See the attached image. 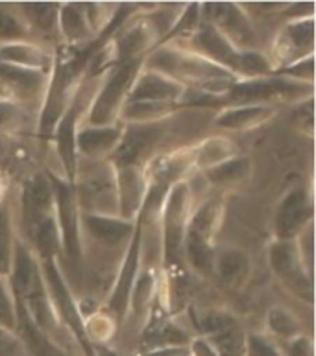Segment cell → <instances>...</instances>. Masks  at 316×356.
<instances>
[{
	"instance_id": "cell-30",
	"label": "cell",
	"mask_w": 316,
	"mask_h": 356,
	"mask_svg": "<svg viewBox=\"0 0 316 356\" xmlns=\"http://www.w3.org/2000/svg\"><path fill=\"white\" fill-rule=\"evenodd\" d=\"M0 329L13 330L17 329V309L13 303V298L8 292V288L0 279Z\"/></svg>"
},
{
	"instance_id": "cell-4",
	"label": "cell",
	"mask_w": 316,
	"mask_h": 356,
	"mask_svg": "<svg viewBox=\"0 0 316 356\" xmlns=\"http://www.w3.org/2000/svg\"><path fill=\"white\" fill-rule=\"evenodd\" d=\"M156 67L165 74H168L171 80L174 78H187L189 81H198L202 86L210 87L211 95H216V87L230 78V72L220 69L219 65L205 63L200 59L180 56L176 52H159L154 58Z\"/></svg>"
},
{
	"instance_id": "cell-24",
	"label": "cell",
	"mask_w": 316,
	"mask_h": 356,
	"mask_svg": "<svg viewBox=\"0 0 316 356\" xmlns=\"http://www.w3.org/2000/svg\"><path fill=\"white\" fill-rule=\"evenodd\" d=\"M268 117V109L261 106H246V107H237V109H230L224 111L216 118V124L220 128L228 129H244L252 128L255 124L263 122L264 118Z\"/></svg>"
},
{
	"instance_id": "cell-17",
	"label": "cell",
	"mask_w": 316,
	"mask_h": 356,
	"mask_svg": "<svg viewBox=\"0 0 316 356\" xmlns=\"http://www.w3.org/2000/svg\"><path fill=\"white\" fill-rule=\"evenodd\" d=\"M183 96V87L176 80L157 72H146L132 90V102H168Z\"/></svg>"
},
{
	"instance_id": "cell-41",
	"label": "cell",
	"mask_w": 316,
	"mask_h": 356,
	"mask_svg": "<svg viewBox=\"0 0 316 356\" xmlns=\"http://www.w3.org/2000/svg\"><path fill=\"white\" fill-rule=\"evenodd\" d=\"M143 356H191L189 355V347L185 346H174V347H157L150 349Z\"/></svg>"
},
{
	"instance_id": "cell-29",
	"label": "cell",
	"mask_w": 316,
	"mask_h": 356,
	"mask_svg": "<svg viewBox=\"0 0 316 356\" xmlns=\"http://www.w3.org/2000/svg\"><path fill=\"white\" fill-rule=\"evenodd\" d=\"M109 177L107 174H98L93 179H89L84 186V197H86V202L91 205L93 209H98L100 205L109 202Z\"/></svg>"
},
{
	"instance_id": "cell-20",
	"label": "cell",
	"mask_w": 316,
	"mask_h": 356,
	"mask_svg": "<svg viewBox=\"0 0 316 356\" xmlns=\"http://www.w3.org/2000/svg\"><path fill=\"white\" fill-rule=\"evenodd\" d=\"M120 140V131L115 128H89L76 134V148L89 157H100V155L113 152Z\"/></svg>"
},
{
	"instance_id": "cell-42",
	"label": "cell",
	"mask_w": 316,
	"mask_h": 356,
	"mask_svg": "<svg viewBox=\"0 0 316 356\" xmlns=\"http://www.w3.org/2000/svg\"><path fill=\"white\" fill-rule=\"evenodd\" d=\"M93 351H95V356H123L118 351L106 346H93Z\"/></svg>"
},
{
	"instance_id": "cell-34",
	"label": "cell",
	"mask_w": 316,
	"mask_h": 356,
	"mask_svg": "<svg viewBox=\"0 0 316 356\" xmlns=\"http://www.w3.org/2000/svg\"><path fill=\"white\" fill-rule=\"evenodd\" d=\"M11 266V250H10V225H8V214L0 209V275L10 271Z\"/></svg>"
},
{
	"instance_id": "cell-2",
	"label": "cell",
	"mask_w": 316,
	"mask_h": 356,
	"mask_svg": "<svg viewBox=\"0 0 316 356\" xmlns=\"http://www.w3.org/2000/svg\"><path fill=\"white\" fill-rule=\"evenodd\" d=\"M270 268L290 292L313 303V277L303 266V259L294 242H274L270 248Z\"/></svg>"
},
{
	"instance_id": "cell-14",
	"label": "cell",
	"mask_w": 316,
	"mask_h": 356,
	"mask_svg": "<svg viewBox=\"0 0 316 356\" xmlns=\"http://www.w3.org/2000/svg\"><path fill=\"white\" fill-rule=\"evenodd\" d=\"M129 78H132V63H124L111 76V80L107 81V86L104 87L100 96H98L97 104L93 107V124H106L107 120H111L115 111L120 106L123 92L126 89V86H128Z\"/></svg>"
},
{
	"instance_id": "cell-37",
	"label": "cell",
	"mask_w": 316,
	"mask_h": 356,
	"mask_svg": "<svg viewBox=\"0 0 316 356\" xmlns=\"http://www.w3.org/2000/svg\"><path fill=\"white\" fill-rule=\"evenodd\" d=\"M0 356H26L21 340L10 330L0 329Z\"/></svg>"
},
{
	"instance_id": "cell-27",
	"label": "cell",
	"mask_w": 316,
	"mask_h": 356,
	"mask_svg": "<svg viewBox=\"0 0 316 356\" xmlns=\"http://www.w3.org/2000/svg\"><path fill=\"white\" fill-rule=\"evenodd\" d=\"M168 102H132L126 111H124V117L132 120V122L137 124H148L154 122L156 118L163 117L166 111H168Z\"/></svg>"
},
{
	"instance_id": "cell-13",
	"label": "cell",
	"mask_w": 316,
	"mask_h": 356,
	"mask_svg": "<svg viewBox=\"0 0 316 356\" xmlns=\"http://www.w3.org/2000/svg\"><path fill=\"white\" fill-rule=\"evenodd\" d=\"M205 17L213 21V26L219 30L222 28L228 32V41H239L248 43L252 41V26L242 15L241 10L233 4H207L204 8Z\"/></svg>"
},
{
	"instance_id": "cell-9",
	"label": "cell",
	"mask_w": 316,
	"mask_h": 356,
	"mask_svg": "<svg viewBox=\"0 0 316 356\" xmlns=\"http://www.w3.org/2000/svg\"><path fill=\"white\" fill-rule=\"evenodd\" d=\"M185 209H187V192L185 186H176L168 197L165 214V248L166 261L176 262L183 245L185 234Z\"/></svg>"
},
{
	"instance_id": "cell-36",
	"label": "cell",
	"mask_w": 316,
	"mask_h": 356,
	"mask_svg": "<svg viewBox=\"0 0 316 356\" xmlns=\"http://www.w3.org/2000/svg\"><path fill=\"white\" fill-rule=\"evenodd\" d=\"M24 35V28L15 17L0 8V39L6 41H15Z\"/></svg>"
},
{
	"instance_id": "cell-31",
	"label": "cell",
	"mask_w": 316,
	"mask_h": 356,
	"mask_svg": "<svg viewBox=\"0 0 316 356\" xmlns=\"http://www.w3.org/2000/svg\"><path fill=\"white\" fill-rule=\"evenodd\" d=\"M244 356H285L278 349L272 340H268L263 334H248L246 346H244Z\"/></svg>"
},
{
	"instance_id": "cell-16",
	"label": "cell",
	"mask_w": 316,
	"mask_h": 356,
	"mask_svg": "<svg viewBox=\"0 0 316 356\" xmlns=\"http://www.w3.org/2000/svg\"><path fill=\"white\" fill-rule=\"evenodd\" d=\"M196 43L204 48L205 52L210 54V58L214 59L219 65H226V67L241 72L242 54L237 52L220 30L211 24H202L196 33Z\"/></svg>"
},
{
	"instance_id": "cell-23",
	"label": "cell",
	"mask_w": 316,
	"mask_h": 356,
	"mask_svg": "<svg viewBox=\"0 0 316 356\" xmlns=\"http://www.w3.org/2000/svg\"><path fill=\"white\" fill-rule=\"evenodd\" d=\"M58 149L61 159H63L69 176L74 177L76 172V115L69 111L61 118L58 128Z\"/></svg>"
},
{
	"instance_id": "cell-21",
	"label": "cell",
	"mask_w": 316,
	"mask_h": 356,
	"mask_svg": "<svg viewBox=\"0 0 316 356\" xmlns=\"http://www.w3.org/2000/svg\"><path fill=\"white\" fill-rule=\"evenodd\" d=\"M84 223H86L87 231L98 240L107 245H117L120 244L129 233L128 222L117 218H107V216H100V214H86L84 216Z\"/></svg>"
},
{
	"instance_id": "cell-5",
	"label": "cell",
	"mask_w": 316,
	"mask_h": 356,
	"mask_svg": "<svg viewBox=\"0 0 316 356\" xmlns=\"http://www.w3.org/2000/svg\"><path fill=\"white\" fill-rule=\"evenodd\" d=\"M313 218V203L303 186H296L283 196L276 211V236L281 242H292L296 234L303 233Z\"/></svg>"
},
{
	"instance_id": "cell-10",
	"label": "cell",
	"mask_w": 316,
	"mask_h": 356,
	"mask_svg": "<svg viewBox=\"0 0 316 356\" xmlns=\"http://www.w3.org/2000/svg\"><path fill=\"white\" fill-rule=\"evenodd\" d=\"M54 203V188L52 183L41 176L30 179L24 186V196H22V209H24V223H26L28 233L32 234L39 223L50 218Z\"/></svg>"
},
{
	"instance_id": "cell-40",
	"label": "cell",
	"mask_w": 316,
	"mask_h": 356,
	"mask_svg": "<svg viewBox=\"0 0 316 356\" xmlns=\"http://www.w3.org/2000/svg\"><path fill=\"white\" fill-rule=\"evenodd\" d=\"M189 355L191 356H219L216 355V351H214V347L210 343V340H205L204 336L191 341V346H189Z\"/></svg>"
},
{
	"instance_id": "cell-11",
	"label": "cell",
	"mask_w": 316,
	"mask_h": 356,
	"mask_svg": "<svg viewBox=\"0 0 316 356\" xmlns=\"http://www.w3.org/2000/svg\"><path fill=\"white\" fill-rule=\"evenodd\" d=\"M17 329L21 330V343L26 351V356H67V353L50 338L45 334L43 330L39 329L38 325L33 323L32 318L28 316L19 301H17Z\"/></svg>"
},
{
	"instance_id": "cell-39",
	"label": "cell",
	"mask_w": 316,
	"mask_h": 356,
	"mask_svg": "<svg viewBox=\"0 0 316 356\" xmlns=\"http://www.w3.org/2000/svg\"><path fill=\"white\" fill-rule=\"evenodd\" d=\"M285 356H313V343L303 336H298L289 341V349Z\"/></svg>"
},
{
	"instance_id": "cell-7",
	"label": "cell",
	"mask_w": 316,
	"mask_h": 356,
	"mask_svg": "<svg viewBox=\"0 0 316 356\" xmlns=\"http://www.w3.org/2000/svg\"><path fill=\"white\" fill-rule=\"evenodd\" d=\"M161 135L163 129L159 124H135L124 134V137H120L117 148L113 149V161L120 168H134L154 149Z\"/></svg>"
},
{
	"instance_id": "cell-32",
	"label": "cell",
	"mask_w": 316,
	"mask_h": 356,
	"mask_svg": "<svg viewBox=\"0 0 316 356\" xmlns=\"http://www.w3.org/2000/svg\"><path fill=\"white\" fill-rule=\"evenodd\" d=\"M63 28L69 38H81L86 35L87 24L84 15L76 6H67L63 10Z\"/></svg>"
},
{
	"instance_id": "cell-35",
	"label": "cell",
	"mask_w": 316,
	"mask_h": 356,
	"mask_svg": "<svg viewBox=\"0 0 316 356\" xmlns=\"http://www.w3.org/2000/svg\"><path fill=\"white\" fill-rule=\"evenodd\" d=\"M24 11L28 13V17H32V21L38 26L52 28L58 8L52 4H28L24 6Z\"/></svg>"
},
{
	"instance_id": "cell-25",
	"label": "cell",
	"mask_w": 316,
	"mask_h": 356,
	"mask_svg": "<svg viewBox=\"0 0 316 356\" xmlns=\"http://www.w3.org/2000/svg\"><path fill=\"white\" fill-rule=\"evenodd\" d=\"M267 327L276 338L290 341L301 336L300 321L283 307H274L267 314Z\"/></svg>"
},
{
	"instance_id": "cell-8",
	"label": "cell",
	"mask_w": 316,
	"mask_h": 356,
	"mask_svg": "<svg viewBox=\"0 0 316 356\" xmlns=\"http://www.w3.org/2000/svg\"><path fill=\"white\" fill-rule=\"evenodd\" d=\"M50 183L54 188V202L58 207L59 238L63 242L70 261L76 264L80 261V240H78V211H76L78 207H76L74 192L69 183L61 179H52Z\"/></svg>"
},
{
	"instance_id": "cell-3",
	"label": "cell",
	"mask_w": 316,
	"mask_h": 356,
	"mask_svg": "<svg viewBox=\"0 0 316 356\" xmlns=\"http://www.w3.org/2000/svg\"><path fill=\"white\" fill-rule=\"evenodd\" d=\"M198 327L219 356H244L246 334L231 314L220 310L204 312L198 318Z\"/></svg>"
},
{
	"instance_id": "cell-19",
	"label": "cell",
	"mask_w": 316,
	"mask_h": 356,
	"mask_svg": "<svg viewBox=\"0 0 316 356\" xmlns=\"http://www.w3.org/2000/svg\"><path fill=\"white\" fill-rule=\"evenodd\" d=\"M139 245H141V233L135 234L134 242L129 245L128 259L124 262L123 271H120V279H118V284L115 288V293L111 298V309L123 316L124 310H126V305H128L129 292H132V286H134L135 277H137V266H139Z\"/></svg>"
},
{
	"instance_id": "cell-22",
	"label": "cell",
	"mask_w": 316,
	"mask_h": 356,
	"mask_svg": "<svg viewBox=\"0 0 316 356\" xmlns=\"http://www.w3.org/2000/svg\"><path fill=\"white\" fill-rule=\"evenodd\" d=\"M0 63L15 65L22 69H45L50 63L49 56L30 44H8L0 48Z\"/></svg>"
},
{
	"instance_id": "cell-15",
	"label": "cell",
	"mask_w": 316,
	"mask_h": 356,
	"mask_svg": "<svg viewBox=\"0 0 316 356\" xmlns=\"http://www.w3.org/2000/svg\"><path fill=\"white\" fill-rule=\"evenodd\" d=\"M0 83L19 100H32L43 87V74L39 70L0 63Z\"/></svg>"
},
{
	"instance_id": "cell-28",
	"label": "cell",
	"mask_w": 316,
	"mask_h": 356,
	"mask_svg": "<svg viewBox=\"0 0 316 356\" xmlns=\"http://www.w3.org/2000/svg\"><path fill=\"white\" fill-rule=\"evenodd\" d=\"M189 341V336L183 332L180 327L172 323L161 325L157 329H154V332L150 334V338L146 340V343L152 347V349H157V347H174V346H185Z\"/></svg>"
},
{
	"instance_id": "cell-43",
	"label": "cell",
	"mask_w": 316,
	"mask_h": 356,
	"mask_svg": "<svg viewBox=\"0 0 316 356\" xmlns=\"http://www.w3.org/2000/svg\"><path fill=\"white\" fill-rule=\"evenodd\" d=\"M0 152H2V138H0Z\"/></svg>"
},
{
	"instance_id": "cell-12",
	"label": "cell",
	"mask_w": 316,
	"mask_h": 356,
	"mask_svg": "<svg viewBox=\"0 0 316 356\" xmlns=\"http://www.w3.org/2000/svg\"><path fill=\"white\" fill-rule=\"evenodd\" d=\"M290 90H300L292 80L283 78H253L244 83L233 86L230 92L231 100L237 102H263L270 100L274 96H283Z\"/></svg>"
},
{
	"instance_id": "cell-33",
	"label": "cell",
	"mask_w": 316,
	"mask_h": 356,
	"mask_svg": "<svg viewBox=\"0 0 316 356\" xmlns=\"http://www.w3.org/2000/svg\"><path fill=\"white\" fill-rule=\"evenodd\" d=\"M287 39H289L294 48H303L307 47L309 50L313 48V21L306 22H296L290 24L287 30Z\"/></svg>"
},
{
	"instance_id": "cell-18",
	"label": "cell",
	"mask_w": 316,
	"mask_h": 356,
	"mask_svg": "<svg viewBox=\"0 0 316 356\" xmlns=\"http://www.w3.org/2000/svg\"><path fill=\"white\" fill-rule=\"evenodd\" d=\"M213 270H216L220 281L230 288H241L248 281L250 275V261L246 253L239 250H228L216 257L213 264Z\"/></svg>"
},
{
	"instance_id": "cell-38",
	"label": "cell",
	"mask_w": 316,
	"mask_h": 356,
	"mask_svg": "<svg viewBox=\"0 0 316 356\" xmlns=\"http://www.w3.org/2000/svg\"><path fill=\"white\" fill-rule=\"evenodd\" d=\"M22 111L13 104L0 102V126L2 128H17L22 122Z\"/></svg>"
},
{
	"instance_id": "cell-1",
	"label": "cell",
	"mask_w": 316,
	"mask_h": 356,
	"mask_svg": "<svg viewBox=\"0 0 316 356\" xmlns=\"http://www.w3.org/2000/svg\"><path fill=\"white\" fill-rule=\"evenodd\" d=\"M220 220V207L216 202H207L194 214V218L185 229V255L194 270L202 275L213 271V236L216 233V223Z\"/></svg>"
},
{
	"instance_id": "cell-26",
	"label": "cell",
	"mask_w": 316,
	"mask_h": 356,
	"mask_svg": "<svg viewBox=\"0 0 316 356\" xmlns=\"http://www.w3.org/2000/svg\"><path fill=\"white\" fill-rule=\"evenodd\" d=\"M248 170H250L248 159H230L222 161L216 166H211L207 170V177L214 185H233L244 179Z\"/></svg>"
},
{
	"instance_id": "cell-6",
	"label": "cell",
	"mask_w": 316,
	"mask_h": 356,
	"mask_svg": "<svg viewBox=\"0 0 316 356\" xmlns=\"http://www.w3.org/2000/svg\"><path fill=\"white\" fill-rule=\"evenodd\" d=\"M45 261V275H47V284L50 288V296L54 299V305H56V310L63 319V323L69 325V329L72 330L78 338V341L84 347L87 356H95V351H93V346L89 343L86 336V327L81 323L80 314H78V309H76L74 301L70 298L69 290L65 286L63 279L59 275L58 266L54 262V257L50 259H43Z\"/></svg>"
}]
</instances>
